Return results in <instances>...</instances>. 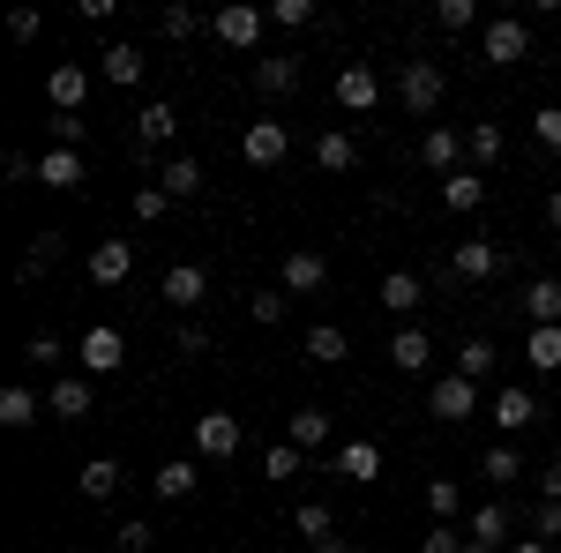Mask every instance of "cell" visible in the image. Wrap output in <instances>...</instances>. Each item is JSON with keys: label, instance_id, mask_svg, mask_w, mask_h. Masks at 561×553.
I'll return each instance as SVG.
<instances>
[{"label": "cell", "instance_id": "74e56055", "mask_svg": "<svg viewBox=\"0 0 561 553\" xmlns=\"http://www.w3.org/2000/svg\"><path fill=\"white\" fill-rule=\"evenodd\" d=\"M494 359H502V352H494L486 337H465V352H457V375H465V382H479V375H494Z\"/></svg>", "mask_w": 561, "mask_h": 553}, {"label": "cell", "instance_id": "7a4b0ae2", "mask_svg": "<svg viewBox=\"0 0 561 553\" xmlns=\"http://www.w3.org/2000/svg\"><path fill=\"white\" fill-rule=\"evenodd\" d=\"M76 367H83V375H121V367H128V337H121V330H105V322H98V330H83Z\"/></svg>", "mask_w": 561, "mask_h": 553}, {"label": "cell", "instance_id": "f907efd6", "mask_svg": "<svg viewBox=\"0 0 561 553\" xmlns=\"http://www.w3.org/2000/svg\"><path fill=\"white\" fill-rule=\"evenodd\" d=\"M23 359H38V367H60V359H68V344H60V337H31V344H23Z\"/></svg>", "mask_w": 561, "mask_h": 553}, {"label": "cell", "instance_id": "7402d4cb", "mask_svg": "<svg viewBox=\"0 0 561 553\" xmlns=\"http://www.w3.org/2000/svg\"><path fill=\"white\" fill-rule=\"evenodd\" d=\"M285 441H293V449H307V457H314V449H330V412H322V404H307V412H293V426H285Z\"/></svg>", "mask_w": 561, "mask_h": 553}, {"label": "cell", "instance_id": "f6af8a7d", "mask_svg": "<svg viewBox=\"0 0 561 553\" xmlns=\"http://www.w3.org/2000/svg\"><path fill=\"white\" fill-rule=\"evenodd\" d=\"M158 31H165V38H195V31H203V15H195V8H165V15H158Z\"/></svg>", "mask_w": 561, "mask_h": 553}, {"label": "cell", "instance_id": "be15d7a7", "mask_svg": "<svg viewBox=\"0 0 561 553\" xmlns=\"http://www.w3.org/2000/svg\"><path fill=\"white\" fill-rule=\"evenodd\" d=\"M554 464H561V441H554Z\"/></svg>", "mask_w": 561, "mask_h": 553}, {"label": "cell", "instance_id": "680465c9", "mask_svg": "<svg viewBox=\"0 0 561 553\" xmlns=\"http://www.w3.org/2000/svg\"><path fill=\"white\" fill-rule=\"evenodd\" d=\"M547 224H554V232H561V187H554V195H547Z\"/></svg>", "mask_w": 561, "mask_h": 553}, {"label": "cell", "instance_id": "b9f144b4", "mask_svg": "<svg viewBox=\"0 0 561 553\" xmlns=\"http://www.w3.org/2000/svg\"><path fill=\"white\" fill-rule=\"evenodd\" d=\"M300 471H307V449H293V441H277L262 457V479H300Z\"/></svg>", "mask_w": 561, "mask_h": 553}, {"label": "cell", "instance_id": "ac0fdd59", "mask_svg": "<svg viewBox=\"0 0 561 553\" xmlns=\"http://www.w3.org/2000/svg\"><path fill=\"white\" fill-rule=\"evenodd\" d=\"M524 314H531V330H561V277H531L524 285Z\"/></svg>", "mask_w": 561, "mask_h": 553}, {"label": "cell", "instance_id": "2e32d148", "mask_svg": "<svg viewBox=\"0 0 561 553\" xmlns=\"http://www.w3.org/2000/svg\"><path fill=\"white\" fill-rule=\"evenodd\" d=\"M45 97H53L60 113H83V97H90V68H76V60H60V68L45 76Z\"/></svg>", "mask_w": 561, "mask_h": 553}, {"label": "cell", "instance_id": "9a60e30c", "mask_svg": "<svg viewBox=\"0 0 561 553\" xmlns=\"http://www.w3.org/2000/svg\"><path fill=\"white\" fill-rule=\"evenodd\" d=\"M389 359H397V375H420L434 359V337L420 330V322H397V337H389Z\"/></svg>", "mask_w": 561, "mask_h": 553}, {"label": "cell", "instance_id": "91938a15", "mask_svg": "<svg viewBox=\"0 0 561 553\" xmlns=\"http://www.w3.org/2000/svg\"><path fill=\"white\" fill-rule=\"evenodd\" d=\"M307 553H352V546H345V539H322V546H307Z\"/></svg>", "mask_w": 561, "mask_h": 553}, {"label": "cell", "instance_id": "ffe728a7", "mask_svg": "<svg viewBox=\"0 0 561 553\" xmlns=\"http://www.w3.org/2000/svg\"><path fill=\"white\" fill-rule=\"evenodd\" d=\"M38 389H23V382H8L0 389V426H8V434H23V426H38Z\"/></svg>", "mask_w": 561, "mask_h": 553}, {"label": "cell", "instance_id": "44dd1931", "mask_svg": "<svg viewBox=\"0 0 561 553\" xmlns=\"http://www.w3.org/2000/svg\"><path fill=\"white\" fill-rule=\"evenodd\" d=\"M420 299H427V285H420L412 269H389V277H382V307L397 314V322H412V307H420Z\"/></svg>", "mask_w": 561, "mask_h": 553}, {"label": "cell", "instance_id": "816d5d0a", "mask_svg": "<svg viewBox=\"0 0 561 553\" xmlns=\"http://www.w3.org/2000/svg\"><path fill=\"white\" fill-rule=\"evenodd\" d=\"M150 539H158V531H150L142 516H128V523H121V553H150Z\"/></svg>", "mask_w": 561, "mask_h": 553}, {"label": "cell", "instance_id": "1f68e13d", "mask_svg": "<svg viewBox=\"0 0 561 553\" xmlns=\"http://www.w3.org/2000/svg\"><path fill=\"white\" fill-rule=\"evenodd\" d=\"M150 486H158V502H187V494H195V464H187V457H165Z\"/></svg>", "mask_w": 561, "mask_h": 553}, {"label": "cell", "instance_id": "e0dca14e", "mask_svg": "<svg viewBox=\"0 0 561 553\" xmlns=\"http://www.w3.org/2000/svg\"><path fill=\"white\" fill-rule=\"evenodd\" d=\"M330 471L352 479V486H367V479H382V449H375V441H345V449L330 457Z\"/></svg>", "mask_w": 561, "mask_h": 553}, {"label": "cell", "instance_id": "94428289", "mask_svg": "<svg viewBox=\"0 0 561 553\" xmlns=\"http://www.w3.org/2000/svg\"><path fill=\"white\" fill-rule=\"evenodd\" d=\"M465 553H502V546H479V539H465Z\"/></svg>", "mask_w": 561, "mask_h": 553}, {"label": "cell", "instance_id": "ab89813d", "mask_svg": "<svg viewBox=\"0 0 561 553\" xmlns=\"http://www.w3.org/2000/svg\"><path fill=\"white\" fill-rule=\"evenodd\" d=\"M262 15H270V31H307L314 23V0H270Z\"/></svg>", "mask_w": 561, "mask_h": 553}, {"label": "cell", "instance_id": "30bf717a", "mask_svg": "<svg viewBox=\"0 0 561 553\" xmlns=\"http://www.w3.org/2000/svg\"><path fill=\"white\" fill-rule=\"evenodd\" d=\"M494 269H502V247H494V240H465V247L449 255V277H457V285H486Z\"/></svg>", "mask_w": 561, "mask_h": 553}, {"label": "cell", "instance_id": "83f0119b", "mask_svg": "<svg viewBox=\"0 0 561 553\" xmlns=\"http://www.w3.org/2000/svg\"><path fill=\"white\" fill-rule=\"evenodd\" d=\"M307 359H322V367H337V359H352V337L337 330V322H314V330H307Z\"/></svg>", "mask_w": 561, "mask_h": 553}, {"label": "cell", "instance_id": "7c38bea8", "mask_svg": "<svg viewBox=\"0 0 561 553\" xmlns=\"http://www.w3.org/2000/svg\"><path fill=\"white\" fill-rule=\"evenodd\" d=\"M128 277H135L128 240H98V247H90V285H128Z\"/></svg>", "mask_w": 561, "mask_h": 553}, {"label": "cell", "instance_id": "4dcf8cb0", "mask_svg": "<svg viewBox=\"0 0 561 553\" xmlns=\"http://www.w3.org/2000/svg\"><path fill=\"white\" fill-rule=\"evenodd\" d=\"M68 255V232H38V240H31V255H23V269H15V277H23V285H31V277H45V269H53V262Z\"/></svg>", "mask_w": 561, "mask_h": 553}, {"label": "cell", "instance_id": "c3c4849f", "mask_svg": "<svg viewBox=\"0 0 561 553\" xmlns=\"http://www.w3.org/2000/svg\"><path fill=\"white\" fill-rule=\"evenodd\" d=\"M420 553H465V531L457 523H434L427 539H420Z\"/></svg>", "mask_w": 561, "mask_h": 553}, {"label": "cell", "instance_id": "8992f818", "mask_svg": "<svg viewBox=\"0 0 561 553\" xmlns=\"http://www.w3.org/2000/svg\"><path fill=\"white\" fill-rule=\"evenodd\" d=\"M285 150H293V128L285 120H248V135H240V158L248 165H285Z\"/></svg>", "mask_w": 561, "mask_h": 553}, {"label": "cell", "instance_id": "11a10c76", "mask_svg": "<svg viewBox=\"0 0 561 553\" xmlns=\"http://www.w3.org/2000/svg\"><path fill=\"white\" fill-rule=\"evenodd\" d=\"M53 142H60V150H76V142H83V120H76V113H60V120H53Z\"/></svg>", "mask_w": 561, "mask_h": 553}, {"label": "cell", "instance_id": "60d3db41", "mask_svg": "<svg viewBox=\"0 0 561 553\" xmlns=\"http://www.w3.org/2000/svg\"><path fill=\"white\" fill-rule=\"evenodd\" d=\"M427 509L442 516V523H457V509H465V486H457V479H427Z\"/></svg>", "mask_w": 561, "mask_h": 553}, {"label": "cell", "instance_id": "4fadbf2b", "mask_svg": "<svg viewBox=\"0 0 561 553\" xmlns=\"http://www.w3.org/2000/svg\"><path fill=\"white\" fill-rule=\"evenodd\" d=\"M375 97H382V76L359 68V60H345V68H337V105H345V113H367Z\"/></svg>", "mask_w": 561, "mask_h": 553}, {"label": "cell", "instance_id": "ee69618b", "mask_svg": "<svg viewBox=\"0 0 561 553\" xmlns=\"http://www.w3.org/2000/svg\"><path fill=\"white\" fill-rule=\"evenodd\" d=\"M285 307H293L285 292H248V314H255L262 330H277V322H285Z\"/></svg>", "mask_w": 561, "mask_h": 553}, {"label": "cell", "instance_id": "ba28073f", "mask_svg": "<svg viewBox=\"0 0 561 553\" xmlns=\"http://www.w3.org/2000/svg\"><path fill=\"white\" fill-rule=\"evenodd\" d=\"M158 299H165V307H203V299H210V269H203V262H173L165 285H158Z\"/></svg>", "mask_w": 561, "mask_h": 553}, {"label": "cell", "instance_id": "277c9868", "mask_svg": "<svg viewBox=\"0 0 561 553\" xmlns=\"http://www.w3.org/2000/svg\"><path fill=\"white\" fill-rule=\"evenodd\" d=\"M45 412L60 426H83L90 412H98V389H90V375H60V382L45 389Z\"/></svg>", "mask_w": 561, "mask_h": 553}, {"label": "cell", "instance_id": "484cf974", "mask_svg": "<svg viewBox=\"0 0 561 553\" xmlns=\"http://www.w3.org/2000/svg\"><path fill=\"white\" fill-rule=\"evenodd\" d=\"M76 486H83V502H113V494H121V464H113V457H90V464L76 471Z\"/></svg>", "mask_w": 561, "mask_h": 553}, {"label": "cell", "instance_id": "5b68a950", "mask_svg": "<svg viewBox=\"0 0 561 553\" xmlns=\"http://www.w3.org/2000/svg\"><path fill=\"white\" fill-rule=\"evenodd\" d=\"M195 457L232 464V457H240V419H232V412H203V419H195Z\"/></svg>", "mask_w": 561, "mask_h": 553}, {"label": "cell", "instance_id": "d6986e66", "mask_svg": "<svg viewBox=\"0 0 561 553\" xmlns=\"http://www.w3.org/2000/svg\"><path fill=\"white\" fill-rule=\"evenodd\" d=\"M255 90L293 97V90H300V60H293V53H262V60H255Z\"/></svg>", "mask_w": 561, "mask_h": 553}, {"label": "cell", "instance_id": "d4e9b609", "mask_svg": "<svg viewBox=\"0 0 561 553\" xmlns=\"http://www.w3.org/2000/svg\"><path fill=\"white\" fill-rule=\"evenodd\" d=\"M531 419H539V396H531V389H502V396H494V426H502V434H524Z\"/></svg>", "mask_w": 561, "mask_h": 553}, {"label": "cell", "instance_id": "bcb514c9", "mask_svg": "<svg viewBox=\"0 0 561 553\" xmlns=\"http://www.w3.org/2000/svg\"><path fill=\"white\" fill-rule=\"evenodd\" d=\"M173 352H180V359H203V352H210V330H203V322H180Z\"/></svg>", "mask_w": 561, "mask_h": 553}, {"label": "cell", "instance_id": "d590c367", "mask_svg": "<svg viewBox=\"0 0 561 553\" xmlns=\"http://www.w3.org/2000/svg\"><path fill=\"white\" fill-rule=\"evenodd\" d=\"M142 45H105V83H142Z\"/></svg>", "mask_w": 561, "mask_h": 553}, {"label": "cell", "instance_id": "f1b7e54d", "mask_svg": "<svg viewBox=\"0 0 561 553\" xmlns=\"http://www.w3.org/2000/svg\"><path fill=\"white\" fill-rule=\"evenodd\" d=\"M479 479H486V486H517V479H524V457L510 449V441H494V449L479 457Z\"/></svg>", "mask_w": 561, "mask_h": 553}, {"label": "cell", "instance_id": "6da1fadb", "mask_svg": "<svg viewBox=\"0 0 561 553\" xmlns=\"http://www.w3.org/2000/svg\"><path fill=\"white\" fill-rule=\"evenodd\" d=\"M210 31H217V45H232V53H255L262 31H270V15H262V8H240V0H225V8L210 15Z\"/></svg>", "mask_w": 561, "mask_h": 553}, {"label": "cell", "instance_id": "52a82bcc", "mask_svg": "<svg viewBox=\"0 0 561 553\" xmlns=\"http://www.w3.org/2000/svg\"><path fill=\"white\" fill-rule=\"evenodd\" d=\"M427 412H434V419H449V426L472 419V412H479V382H465V375H442V382L427 389Z\"/></svg>", "mask_w": 561, "mask_h": 553}, {"label": "cell", "instance_id": "9c48e42d", "mask_svg": "<svg viewBox=\"0 0 561 553\" xmlns=\"http://www.w3.org/2000/svg\"><path fill=\"white\" fill-rule=\"evenodd\" d=\"M524 53H531V31H524V15H502V23H486V60H494V68H517Z\"/></svg>", "mask_w": 561, "mask_h": 553}, {"label": "cell", "instance_id": "8d00e7d4", "mask_svg": "<svg viewBox=\"0 0 561 553\" xmlns=\"http://www.w3.org/2000/svg\"><path fill=\"white\" fill-rule=\"evenodd\" d=\"M479 23V0H434V31H449V38H465Z\"/></svg>", "mask_w": 561, "mask_h": 553}, {"label": "cell", "instance_id": "5bb4252c", "mask_svg": "<svg viewBox=\"0 0 561 553\" xmlns=\"http://www.w3.org/2000/svg\"><path fill=\"white\" fill-rule=\"evenodd\" d=\"M173 135H180V113H173V105H165V97L135 113V150H165Z\"/></svg>", "mask_w": 561, "mask_h": 553}, {"label": "cell", "instance_id": "f5cc1de1", "mask_svg": "<svg viewBox=\"0 0 561 553\" xmlns=\"http://www.w3.org/2000/svg\"><path fill=\"white\" fill-rule=\"evenodd\" d=\"M165 203H173L165 187H142V195H135V217H142V224H158V217H165Z\"/></svg>", "mask_w": 561, "mask_h": 553}, {"label": "cell", "instance_id": "9f6ffc18", "mask_svg": "<svg viewBox=\"0 0 561 553\" xmlns=\"http://www.w3.org/2000/svg\"><path fill=\"white\" fill-rule=\"evenodd\" d=\"M539 502H561V464L539 471Z\"/></svg>", "mask_w": 561, "mask_h": 553}, {"label": "cell", "instance_id": "6125c7cd", "mask_svg": "<svg viewBox=\"0 0 561 553\" xmlns=\"http://www.w3.org/2000/svg\"><path fill=\"white\" fill-rule=\"evenodd\" d=\"M277 553H307V546H277Z\"/></svg>", "mask_w": 561, "mask_h": 553}, {"label": "cell", "instance_id": "681fc988", "mask_svg": "<svg viewBox=\"0 0 561 553\" xmlns=\"http://www.w3.org/2000/svg\"><path fill=\"white\" fill-rule=\"evenodd\" d=\"M531 135H539V142H547V150L561 158V105H547V113H531Z\"/></svg>", "mask_w": 561, "mask_h": 553}, {"label": "cell", "instance_id": "3957f363", "mask_svg": "<svg viewBox=\"0 0 561 553\" xmlns=\"http://www.w3.org/2000/svg\"><path fill=\"white\" fill-rule=\"evenodd\" d=\"M442 68H434V60H404V68H397V97H404V113H434V105H442Z\"/></svg>", "mask_w": 561, "mask_h": 553}, {"label": "cell", "instance_id": "e575fe53", "mask_svg": "<svg viewBox=\"0 0 561 553\" xmlns=\"http://www.w3.org/2000/svg\"><path fill=\"white\" fill-rule=\"evenodd\" d=\"M524 359L539 375H561V330H524Z\"/></svg>", "mask_w": 561, "mask_h": 553}, {"label": "cell", "instance_id": "4316f807", "mask_svg": "<svg viewBox=\"0 0 561 553\" xmlns=\"http://www.w3.org/2000/svg\"><path fill=\"white\" fill-rule=\"evenodd\" d=\"M442 203L457 217H472L479 203H486V180H479V172H449V180H442Z\"/></svg>", "mask_w": 561, "mask_h": 553}, {"label": "cell", "instance_id": "cb8c5ba5", "mask_svg": "<svg viewBox=\"0 0 561 553\" xmlns=\"http://www.w3.org/2000/svg\"><path fill=\"white\" fill-rule=\"evenodd\" d=\"M322 277H330V262L314 255V247H293L285 255V292H322Z\"/></svg>", "mask_w": 561, "mask_h": 553}, {"label": "cell", "instance_id": "7dc6e473", "mask_svg": "<svg viewBox=\"0 0 561 553\" xmlns=\"http://www.w3.org/2000/svg\"><path fill=\"white\" fill-rule=\"evenodd\" d=\"M531 539H547V546L561 539V502H539V509H531Z\"/></svg>", "mask_w": 561, "mask_h": 553}, {"label": "cell", "instance_id": "f546056e", "mask_svg": "<svg viewBox=\"0 0 561 553\" xmlns=\"http://www.w3.org/2000/svg\"><path fill=\"white\" fill-rule=\"evenodd\" d=\"M314 165H322V172H352V165H359V142H352L345 128H330L322 142H314Z\"/></svg>", "mask_w": 561, "mask_h": 553}, {"label": "cell", "instance_id": "8fae6325", "mask_svg": "<svg viewBox=\"0 0 561 553\" xmlns=\"http://www.w3.org/2000/svg\"><path fill=\"white\" fill-rule=\"evenodd\" d=\"M38 180L53 187V195H76V187H83V150H60V142H45Z\"/></svg>", "mask_w": 561, "mask_h": 553}, {"label": "cell", "instance_id": "7bdbcfd3", "mask_svg": "<svg viewBox=\"0 0 561 553\" xmlns=\"http://www.w3.org/2000/svg\"><path fill=\"white\" fill-rule=\"evenodd\" d=\"M465 150H472V165H494V158H502V128H494V120H479V128L465 135Z\"/></svg>", "mask_w": 561, "mask_h": 553}, {"label": "cell", "instance_id": "836d02e7", "mask_svg": "<svg viewBox=\"0 0 561 553\" xmlns=\"http://www.w3.org/2000/svg\"><path fill=\"white\" fill-rule=\"evenodd\" d=\"M293 531H300L307 546H322V539H337V516L322 509V502H300V509H293Z\"/></svg>", "mask_w": 561, "mask_h": 553}, {"label": "cell", "instance_id": "f35d334b", "mask_svg": "<svg viewBox=\"0 0 561 553\" xmlns=\"http://www.w3.org/2000/svg\"><path fill=\"white\" fill-rule=\"evenodd\" d=\"M165 195H203V165H195V158H165Z\"/></svg>", "mask_w": 561, "mask_h": 553}, {"label": "cell", "instance_id": "db71d44e", "mask_svg": "<svg viewBox=\"0 0 561 553\" xmlns=\"http://www.w3.org/2000/svg\"><path fill=\"white\" fill-rule=\"evenodd\" d=\"M8 38H23V45L38 38V8H15V15H8Z\"/></svg>", "mask_w": 561, "mask_h": 553}, {"label": "cell", "instance_id": "d6a6232c", "mask_svg": "<svg viewBox=\"0 0 561 553\" xmlns=\"http://www.w3.org/2000/svg\"><path fill=\"white\" fill-rule=\"evenodd\" d=\"M457 150H465V142H457L449 128H427V135H420V165H434V172H465V165H457Z\"/></svg>", "mask_w": 561, "mask_h": 553}, {"label": "cell", "instance_id": "603a6c76", "mask_svg": "<svg viewBox=\"0 0 561 553\" xmlns=\"http://www.w3.org/2000/svg\"><path fill=\"white\" fill-rule=\"evenodd\" d=\"M510 531H517L510 502H486V509H472V539H479V546H502V553H510Z\"/></svg>", "mask_w": 561, "mask_h": 553}, {"label": "cell", "instance_id": "6f0895ef", "mask_svg": "<svg viewBox=\"0 0 561 553\" xmlns=\"http://www.w3.org/2000/svg\"><path fill=\"white\" fill-rule=\"evenodd\" d=\"M510 553H554L547 539H510Z\"/></svg>", "mask_w": 561, "mask_h": 553}]
</instances>
